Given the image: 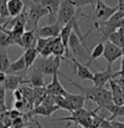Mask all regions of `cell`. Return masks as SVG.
Listing matches in <instances>:
<instances>
[{
    "instance_id": "obj_47",
    "label": "cell",
    "mask_w": 124,
    "mask_h": 128,
    "mask_svg": "<svg viewBox=\"0 0 124 128\" xmlns=\"http://www.w3.org/2000/svg\"><path fill=\"white\" fill-rule=\"evenodd\" d=\"M86 128H95V127L93 126V125H91V126H88V127H86Z\"/></svg>"
},
{
    "instance_id": "obj_32",
    "label": "cell",
    "mask_w": 124,
    "mask_h": 128,
    "mask_svg": "<svg viewBox=\"0 0 124 128\" xmlns=\"http://www.w3.org/2000/svg\"><path fill=\"white\" fill-rule=\"evenodd\" d=\"M49 40L50 38H44V37H39L38 36V38H37V44H36V50L38 52V54L46 47V45L48 44Z\"/></svg>"
},
{
    "instance_id": "obj_10",
    "label": "cell",
    "mask_w": 124,
    "mask_h": 128,
    "mask_svg": "<svg viewBox=\"0 0 124 128\" xmlns=\"http://www.w3.org/2000/svg\"><path fill=\"white\" fill-rule=\"evenodd\" d=\"M58 72L53 74L52 81H51L48 86H46V91H47V94H51V95H54V96H59V95L65 96L69 92L63 88V86L61 84V82H60Z\"/></svg>"
},
{
    "instance_id": "obj_22",
    "label": "cell",
    "mask_w": 124,
    "mask_h": 128,
    "mask_svg": "<svg viewBox=\"0 0 124 128\" xmlns=\"http://www.w3.org/2000/svg\"><path fill=\"white\" fill-rule=\"evenodd\" d=\"M103 49H105V44H103L102 42H98V44L95 46L94 49L91 50V53H90V57H89V59L87 60V62H85V66L86 67H88L90 64H93L95 60L98 59L100 56H102L103 55Z\"/></svg>"
},
{
    "instance_id": "obj_24",
    "label": "cell",
    "mask_w": 124,
    "mask_h": 128,
    "mask_svg": "<svg viewBox=\"0 0 124 128\" xmlns=\"http://www.w3.org/2000/svg\"><path fill=\"white\" fill-rule=\"evenodd\" d=\"M51 55L54 57H60L64 60H68L67 58H63V55H65V48H64V46H63L59 36L56 37V40H54L52 49H51Z\"/></svg>"
},
{
    "instance_id": "obj_12",
    "label": "cell",
    "mask_w": 124,
    "mask_h": 128,
    "mask_svg": "<svg viewBox=\"0 0 124 128\" xmlns=\"http://www.w3.org/2000/svg\"><path fill=\"white\" fill-rule=\"evenodd\" d=\"M61 26L58 25L57 23L54 24H48L46 26H42L37 30V34L39 37H44V38H56L60 35L61 32Z\"/></svg>"
},
{
    "instance_id": "obj_16",
    "label": "cell",
    "mask_w": 124,
    "mask_h": 128,
    "mask_svg": "<svg viewBox=\"0 0 124 128\" xmlns=\"http://www.w3.org/2000/svg\"><path fill=\"white\" fill-rule=\"evenodd\" d=\"M7 6H8V11H9V16H12V18L18 16L19 14H21L23 11L26 9L21 0H8Z\"/></svg>"
},
{
    "instance_id": "obj_17",
    "label": "cell",
    "mask_w": 124,
    "mask_h": 128,
    "mask_svg": "<svg viewBox=\"0 0 124 128\" xmlns=\"http://www.w3.org/2000/svg\"><path fill=\"white\" fill-rule=\"evenodd\" d=\"M65 98H67L68 102L71 104L73 110L84 108L85 102H86V98H85L84 95H82V94H71V93H68V94L65 95Z\"/></svg>"
},
{
    "instance_id": "obj_44",
    "label": "cell",
    "mask_w": 124,
    "mask_h": 128,
    "mask_svg": "<svg viewBox=\"0 0 124 128\" xmlns=\"http://www.w3.org/2000/svg\"><path fill=\"white\" fill-rule=\"evenodd\" d=\"M0 128H7V127H5V126H4V124H3V123H2V122H1V120H0Z\"/></svg>"
},
{
    "instance_id": "obj_42",
    "label": "cell",
    "mask_w": 124,
    "mask_h": 128,
    "mask_svg": "<svg viewBox=\"0 0 124 128\" xmlns=\"http://www.w3.org/2000/svg\"><path fill=\"white\" fill-rule=\"evenodd\" d=\"M34 124L36 125V128H44V127H42V125L40 124L39 122L37 120V119H34Z\"/></svg>"
},
{
    "instance_id": "obj_28",
    "label": "cell",
    "mask_w": 124,
    "mask_h": 128,
    "mask_svg": "<svg viewBox=\"0 0 124 128\" xmlns=\"http://www.w3.org/2000/svg\"><path fill=\"white\" fill-rule=\"evenodd\" d=\"M69 4H71L73 7H75L77 10H82L85 6H91L93 10L95 9L96 0H67Z\"/></svg>"
},
{
    "instance_id": "obj_13",
    "label": "cell",
    "mask_w": 124,
    "mask_h": 128,
    "mask_svg": "<svg viewBox=\"0 0 124 128\" xmlns=\"http://www.w3.org/2000/svg\"><path fill=\"white\" fill-rule=\"evenodd\" d=\"M27 83V80H24L23 76H16V74H7L3 83L4 90H9V91H14V90L19 89L21 84Z\"/></svg>"
},
{
    "instance_id": "obj_21",
    "label": "cell",
    "mask_w": 124,
    "mask_h": 128,
    "mask_svg": "<svg viewBox=\"0 0 124 128\" xmlns=\"http://www.w3.org/2000/svg\"><path fill=\"white\" fill-rule=\"evenodd\" d=\"M23 57H24L25 60V65H26V69H30L31 67L34 66L36 59L38 58V52L36 50V48H30L26 49L23 54Z\"/></svg>"
},
{
    "instance_id": "obj_51",
    "label": "cell",
    "mask_w": 124,
    "mask_h": 128,
    "mask_svg": "<svg viewBox=\"0 0 124 128\" xmlns=\"http://www.w3.org/2000/svg\"><path fill=\"white\" fill-rule=\"evenodd\" d=\"M11 128H12V127H11Z\"/></svg>"
},
{
    "instance_id": "obj_39",
    "label": "cell",
    "mask_w": 124,
    "mask_h": 128,
    "mask_svg": "<svg viewBox=\"0 0 124 128\" xmlns=\"http://www.w3.org/2000/svg\"><path fill=\"white\" fill-rule=\"evenodd\" d=\"M5 77H7V74H5V72H1V71H0V86H3Z\"/></svg>"
},
{
    "instance_id": "obj_46",
    "label": "cell",
    "mask_w": 124,
    "mask_h": 128,
    "mask_svg": "<svg viewBox=\"0 0 124 128\" xmlns=\"http://www.w3.org/2000/svg\"><path fill=\"white\" fill-rule=\"evenodd\" d=\"M5 1H7V0H0V4H3V2H5Z\"/></svg>"
},
{
    "instance_id": "obj_45",
    "label": "cell",
    "mask_w": 124,
    "mask_h": 128,
    "mask_svg": "<svg viewBox=\"0 0 124 128\" xmlns=\"http://www.w3.org/2000/svg\"><path fill=\"white\" fill-rule=\"evenodd\" d=\"M2 23H3V19H1V18H0V28H1L2 25H3V24H2Z\"/></svg>"
},
{
    "instance_id": "obj_3",
    "label": "cell",
    "mask_w": 124,
    "mask_h": 128,
    "mask_svg": "<svg viewBox=\"0 0 124 128\" xmlns=\"http://www.w3.org/2000/svg\"><path fill=\"white\" fill-rule=\"evenodd\" d=\"M61 59L60 57L50 56L48 58H37L34 67L38 68L44 74L47 76H53L59 71L60 65H61Z\"/></svg>"
},
{
    "instance_id": "obj_7",
    "label": "cell",
    "mask_w": 124,
    "mask_h": 128,
    "mask_svg": "<svg viewBox=\"0 0 124 128\" xmlns=\"http://www.w3.org/2000/svg\"><path fill=\"white\" fill-rule=\"evenodd\" d=\"M113 74L114 72H112V68L110 65L108 66V68L106 70H101L100 72H95L93 79L94 86H97V88H105L106 83H109V81L114 78Z\"/></svg>"
},
{
    "instance_id": "obj_50",
    "label": "cell",
    "mask_w": 124,
    "mask_h": 128,
    "mask_svg": "<svg viewBox=\"0 0 124 128\" xmlns=\"http://www.w3.org/2000/svg\"><path fill=\"white\" fill-rule=\"evenodd\" d=\"M75 128H77V126H75Z\"/></svg>"
},
{
    "instance_id": "obj_26",
    "label": "cell",
    "mask_w": 124,
    "mask_h": 128,
    "mask_svg": "<svg viewBox=\"0 0 124 128\" xmlns=\"http://www.w3.org/2000/svg\"><path fill=\"white\" fill-rule=\"evenodd\" d=\"M106 110L111 113V116L108 119V120H110V122L117 119L118 117L124 116V105L119 106V105H115L114 103H111L110 105H108L106 107Z\"/></svg>"
},
{
    "instance_id": "obj_4",
    "label": "cell",
    "mask_w": 124,
    "mask_h": 128,
    "mask_svg": "<svg viewBox=\"0 0 124 128\" xmlns=\"http://www.w3.org/2000/svg\"><path fill=\"white\" fill-rule=\"evenodd\" d=\"M28 21L27 24L32 25V28L38 30V22L45 16H48V10L42 4H32L28 7Z\"/></svg>"
},
{
    "instance_id": "obj_34",
    "label": "cell",
    "mask_w": 124,
    "mask_h": 128,
    "mask_svg": "<svg viewBox=\"0 0 124 128\" xmlns=\"http://www.w3.org/2000/svg\"><path fill=\"white\" fill-rule=\"evenodd\" d=\"M11 126H12V128H23L24 127V119H23L22 117L13 119Z\"/></svg>"
},
{
    "instance_id": "obj_29",
    "label": "cell",
    "mask_w": 124,
    "mask_h": 128,
    "mask_svg": "<svg viewBox=\"0 0 124 128\" xmlns=\"http://www.w3.org/2000/svg\"><path fill=\"white\" fill-rule=\"evenodd\" d=\"M10 65H11V62H10V58L8 56L7 52L5 50L1 52L0 53V71L7 74Z\"/></svg>"
},
{
    "instance_id": "obj_38",
    "label": "cell",
    "mask_w": 124,
    "mask_h": 128,
    "mask_svg": "<svg viewBox=\"0 0 124 128\" xmlns=\"http://www.w3.org/2000/svg\"><path fill=\"white\" fill-rule=\"evenodd\" d=\"M117 1H118V6H117L118 9L124 12V0H117Z\"/></svg>"
},
{
    "instance_id": "obj_1",
    "label": "cell",
    "mask_w": 124,
    "mask_h": 128,
    "mask_svg": "<svg viewBox=\"0 0 124 128\" xmlns=\"http://www.w3.org/2000/svg\"><path fill=\"white\" fill-rule=\"evenodd\" d=\"M58 74L61 76V77L65 78L69 82L72 83V86H74L75 88H77L80 90V93L82 95H84L86 101H90V102H94V103H97L98 107L96 110H94L95 113H97L98 110L100 108H106L108 105H110L111 103H113L112 101V94H111V91L110 90H107L106 88H97V86H83L82 84L75 82L74 80L68 78L67 76L62 72H58Z\"/></svg>"
},
{
    "instance_id": "obj_27",
    "label": "cell",
    "mask_w": 124,
    "mask_h": 128,
    "mask_svg": "<svg viewBox=\"0 0 124 128\" xmlns=\"http://www.w3.org/2000/svg\"><path fill=\"white\" fill-rule=\"evenodd\" d=\"M34 90V107L41 104L44 98L47 95V91H46V86L44 88H33Z\"/></svg>"
},
{
    "instance_id": "obj_19",
    "label": "cell",
    "mask_w": 124,
    "mask_h": 128,
    "mask_svg": "<svg viewBox=\"0 0 124 128\" xmlns=\"http://www.w3.org/2000/svg\"><path fill=\"white\" fill-rule=\"evenodd\" d=\"M71 32H72V25H71V23H69V24H67L65 26H63L61 28V32H60V35H59L63 46L65 48V56H67V58H70L71 56L70 49H69V40H70Z\"/></svg>"
},
{
    "instance_id": "obj_5",
    "label": "cell",
    "mask_w": 124,
    "mask_h": 128,
    "mask_svg": "<svg viewBox=\"0 0 124 128\" xmlns=\"http://www.w3.org/2000/svg\"><path fill=\"white\" fill-rule=\"evenodd\" d=\"M118 10H119L118 7H110V6L106 4L103 1L96 0V4H95V9H94V18L101 22L107 21Z\"/></svg>"
},
{
    "instance_id": "obj_48",
    "label": "cell",
    "mask_w": 124,
    "mask_h": 128,
    "mask_svg": "<svg viewBox=\"0 0 124 128\" xmlns=\"http://www.w3.org/2000/svg\"><path fill=\"white\" fill-rule=\"evenodd\" d=\"M122 91H123V94H124V86H122Z\"/></svg>"
},
{
    "instance_id": "obj_33",
    "label": "cell",
    "mask_w": 124,
    "mask_h": 128,
    "mask_svg": "<svg viewBox=\"0 0 124 128\" xmlns=\"http://www.w3.org/2000/svg\"><path fill=\"white\" fill-rule=\"evenodd\" d=\"M7 1H8V0H7ZM7 1L0 4V18H1V19H5V18H8V16H9V11H8Z\"/></svg>"
},
{
    "instance_id": "obj_40",
    "label": "cell",
    "mask_w": 124,
    "mask_h": 128,
    "mask_svg": "<svg viewBox=\"0 0 124 128\" xmlns=\"http://www.w3.org/2000/svg\"><path fill=\"white\" fill-rule=\"evenodd\" d=\"M21 1L24 4L25 6V8H27V7H30V6L33 4V0H21Z\"/></svg>"
},
{
    "instance_id": "obj_23",
    "label": "cell",
    "mask_w": 124,
    "mask_h": 128,
    "mask_svg": "<svg viewBox=\"0 0 124 128\" xmlns=\"http://www.w3.org/2000/svg\"><path fill=\"white\" fill-rule=\"evenodd\" d=\"M83 45L82 40L77 36V34L72 30L71 35H70V40H69V49H70V53L72 52L73 54H76L77 50L80 49V47Z\"/></svg>"
},
{
    "instance_id": "obj_49",
    "label": "cell",
    "mask_w": 124,
    "mask_h": 128,
    "mask_svg": "<svg viewBox=\"0 0 124 128\" xmlns=\"http://www.w3.org/2000/svg\"><path fill=\"white\" fill-rule=\"evenodd\" d=\"M100 1H103V0H100Z\"/></svg>"
},
{
    "instance_id": "obj_14",
    "label": "cell",
    "mask_w": 124,
    "mask_h": 128,
    "mask_svg": "<svg viewBox=\"0 0 124 128\" xmlns=\"http://www.w3.org/2000/svg\"><path fill=\"white\" fill-rule=\"evenodd\" d=\"M71 59H72V62H73V68H74V70L76 71L77 77H79L80 79L93 81V79H94V74L90 70H89L88 67H86L85 65H83V64L79 62L74 57H72Z\"/></svg>"
},
{
    "instance_id": "obj_8",
    "label": "cell",
    "mask_w": 124,
    "mask_h": 128,
    "mask_svg": "<svg viewBox=\"0 0 124 128\" xmlns=\"http://www.w3.org/2000/svg\"><path fill=\"white\" fill-rule=\"evenodd\" d=\"M71 116L69 117H60V118H53V119H50V122H74L75 123V126H77L82 119L84 117H87V116H91L93 115V110H87L85 108H81V110H73L71 113Z\"/></svg>"
},
{
    "instance_id": "obj_18",
    "label": "cell",
    "mask_w": 124,
    "mask_h": 128,
    "mask_svg": "<svg viewBox=\"0 0 124 128\" xmlns=\"http://www.w3.org/2000/svg\"><path fill=\"white\" fill-rule=\"evenodd\" d=\"M60 108L58 107L57 105H51V106H48V105H44V104H39L34 107V110L31 112V115H41V116H45V117H49L52 113L59 110Z\"/></svg>"
},
{
    "instance_id": "obj_37",
    "label": "cell",
    "mask_w": 124,
    "mask_h": 128,
    "mask_svg": "<svg viewBox=\"0 0 124 128\" xmlns=\"http://www.w3.org/2000/svg\"><path fill=\"white\" fill-rule=\"evenodd\" d=\"M111 125H112V128H124V123H121V122L117 120H111Z\"/></svg>"
},
{
    "instance_id": "obj_43",
    "label": "cell",
    "mask_w": 124,
    "mask_h": 128,
    "mask_svg": "<svg viewBox=\"0 0 124 128\" xmlns=\"http://www.w3.org/2000/svg\"><path fill=\"white\" fill-rule=\"evenodd\" d=\"M44 0H33V4H42Z\"/></svg>"
},
{
    "instance_id": "obj_15",
    "label": "cell",
    "mask_w": 124,
    "mask_h": 128,
    "mask_svg": "<svg viewBox=\"0 0 124 128\" xmlns=\"http://www.w3.org/2000/svg\"><path fill=\"white\" fill-rule=\"evenodd\" d=\"M27 83H30L33 88H44L45 86V80H44V74L36 67H33L30 78L27 79Z\"/></svg>"
},
{
    "instance_id": "obj_36",
    "label": "cell",
    "mask_w": 124,
    "mask_h": 128,
    "mask_svg": "<svg viewBox=\"0 0 124 128\" xmlns=\"http://www.w3.org/2000/svg\"><path fill=\"white\" fill-rule=\"evenodd\" d=\"M5 98V90L2 86H0V104H4Z\"/></svg>"
},
{
    "instance_id": "obj_20",
    "label": "cell",
    "mask_w": 124,
    "mask_h": 128,
    "mask_svg": "<svg viewBox=\"0 0 124 128\" xmlns=\"http://www.w3.org/2000/svg\"><path fill=\"white\" fill-rule=\"evenodd\" d=\"M108 40L111 42L112 44L119 46L124 52V28H119V30L113 32V33L109 36Z\"/></svg>"
},
{
    "instance_id": "obj_25",
    "label": "cell",
    "mask_w": 124,
    "mask_h": 128,
    "mask_svg": "<svg viewBox=\"0 0 124 128\" xmlns=\"http://www.w3.org/2000/svg\"><path fill=\"white\" fill-rule=\"evenodd\" d=\"M23 70H26V65H25V60H24V57L21 56L19 59H16L15 62H11V65L8 69L7 74H13L15 72H21Z\"/></svg>"
},
{
    "instance_id": "obj_9",
    "label": "cell",
    "mask_w": 124,
    "mask_h": 128,
    "mask_svg": "<svg viewBox=\"0 0 124 128\" xmlns=\"http://www.w3.org/2000/svg\"><path fill=\"white\" fill-rule=\"evenodd\" d=\"M63 0H44L42 4L47 8L48 10V23L49 24H54L57 22V16L59 12L60 6H61Z\"/></svg>"
},
{
    "instance_id": "obj_41",
    "label": "cell",
    "mask_w": 124,
    "mask_h": 128,
    "mask_svg": "<svg viewBox=\"0 0 124 128\" xmlns=\"http://www.w3.org/2000/svg\"><path fill=\"white\" fill-rule=\"evenodd\" d=\"M7 110H8V107L5 106V104H0V114L7 112Z\"/></svg>"
},
{
    "instance_id": "obj_31",
    "label": "cell",
    "mask_w": 124,
    "mask_h": 128,
    "mask_svg": "<svg viewBox=\"0 0 124 128\" xmlns=\"http://www.w3.org/2000/svg\"><path fill=\"white\" fill-rule=\"evenodd\" d=\"M10 45H12V40H11L9 34L0 28V47L7 48Z\"/></svg>"
},
{
    "instance_id": "obj_6",
    "label": "cell",
    "mask_w": 124,
    "mask_h": 128,
    "mask_svg": "<svg viewBox=\"0 0 124 128\" xmlns=\"http://www.w3.org/2000/svg\"><path fill=\"white\" fill-rule=\"evenodd\" d=\"M122 55H123V50L119 47V46L112 44V43L109 42V40H106L102 56L105 57V59L108 62L109 65L112 66V64H113L115 60H118L119 58L122 57Z\"/></svg>"
},
{
    "instance_id": "obj_30",
    "label": "cell",
    "mask_w": 124,
    "mask_h": 128,
    "mask_svg": "<svg viewBox=\"0 0 124 128\" xmlns=\"http://www.w3.org/2000/svg\"><path fill=\"white\" fill-rule=\"evenodd\" d=\"M56 105L59 107V108L65 110H68V112H70V113L73 112V108H72L71 104L68 102V100L65 98V96H62V95L56 96Z\"/></svg>"
},
{
    "instance_id": "obj_2",
    "label": "cell",
    "mask_w": 124,
    "mask_h": 128,
    "mask_svg": "<svg viewBox=\"0 0 124 128\" xmlns=\"http://www.w3.org/2000/svg\"><path fill=\"white\" fill-rule=\"evenodd\" d=\"M82 12V10H77L75 7H73L71 4H69L67 0H63L61 6H60L59 12L57 16V24L61 28L65 26L71 21H73L75 18H77V13Z\"/></svg>"
},
{
    "instance_id": "obj_11",
    "label": "cell",
    "mask_w": 124,
    "mask_h": 128,
    "mask_svg": "<svg viewBox=\"0 0 124 128\" xmlns=\"http://www.w3.org/2000/svg\"><path fill=\"white\" fill-rule=\"evenodd\" d=\"M37 38H38L37 30L35 28L26 30L22 35V48H24L25 50L30 48H36Z\"/></svg>"
},
{
    "instance_id": "obj_35",
    "label": "cell",
    "mask_w": 124,
    "mask_h": 128,
    "mask_svg": "<svg viewBox=\"0 0 124 128\" xmlns=\"http://www.w3.org/2000/svg\"><path fill=\"white\" fill-rule=\"evenodd\" d=\"M13 96H14V98H15V101H21V100L24 98H23V94H22L21 90H20V88L13 91Z\"/></svg>"
}]
</instances>
